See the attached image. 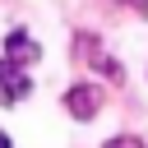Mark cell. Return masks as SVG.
Here are the masks:
<instances>
[{
	"label": "cell",
	"mask_w": 148,
	"mask_h": 148,
	"mask_svg": "<svg viewBox=\"0 0 148 148\" xmlns=\"http://www.w3.org/2000/svg\"><path fill=\"white\" fill-rule=\"evenodd\" d=\"M5 56H9V60H18V65H32V60H42V46H37L23 28H14V32L5 37Z\"/></svg>",
	"instance_id": "obj_2"
},
{
	"label": "cell",
	"mask_w": 148,
	"mask_h": 148,
	"mask_svg": "<svg viewBox=\"0 0 148 148\" xmlns=\"http://www.w3.org/2000/svg\"><path fill=\"white\" fill-rule=\"evenodd\" d=\"M65 111H69L74 120H92V116L102 111V88H92V83H74V88L65 92Z\"/></svg>",
	"instance_id": "obj_1"
},
{
	"label": "cell",
	"mask_w": 148,
	"mask_h": 148,
	"mask_svg": "<svg viewBox=\"0 0 148 148\" xmlns=\"http://www.w3.org/2000/svg\"><path fill=\"white\" fill-rule=\"evenodd\" d=\"M28 92H32V79H28V74H14V79H5V83H0V102H9V106H14V102H23Z\"/></svg>",
	"instance_id": "obj_3"
},
{
	"label": "cell",
	"mask_w": 148,
	"mask_h": 148,
	"mask_svg": "<svg viewBox=\"0 0 148 148\" xmlns=\"http://www.w3.org/2000/svg\"><path fill=\"white\" fill-rule=\"evenodd\" d=\"M125 5H130L134 14H148V0H125Z\"/></svg>",
	"instance_id": "obj_5"
},
{
	"label": "cell",
	"mask_w": 148,
	"mask_h": 148,
	"mask_svg": "<svg viewBox=\"0 0 148 148\" xmlns=\"http://www.w3.org/2000/svg\"><path fill=\"white\" fill-rule=\"evenodd\" d=\"M0 148H14V143H9V134H5V130H0Z\"/></svg>",
	"instance_id": "obj_6"
},
{
	"label": "cell",
	"mask_w": 148,
	"mask_h": 148,
	"mask_svg": "<svg viewBox=\"0 0 148 148\" xmlns=\"http://www.w3.org/2000/svg\"><path fill=\"white\" fill-rule=\"evenodd\" d=\"M102 148H143V143H139V139H134V134H120V139H106V143H102Z\"/></svg>",
	"instance_id": "obj_4"
}]
</instances>
